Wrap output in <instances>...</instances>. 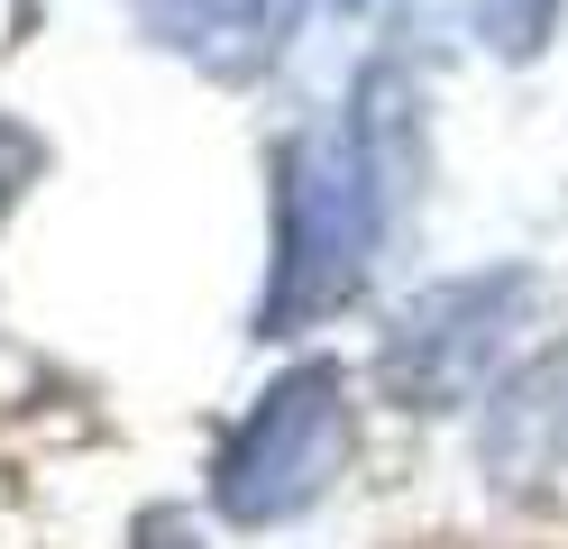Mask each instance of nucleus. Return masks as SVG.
<instances>
[{"label":"nucleus","instance_id":"f257e3e1","mask_svg":"<svg viewBox=\"0 0 568 549\" xmlns=\"http://www.w3.org/2000/svg\"><path fill=\"white\" fill-rule=\"evenodd\" d=\"M275 293L257 329H303L339 312L367 275V247H376V165L348 129H303L294 146L275 156Z\"/></svg>","mask_w":568,"mask_h":549},{"label":"nucleus","instance_id":"f03ea898","mask_svg":"<svg viewBox=\"0 0 568 549\" xmlns=\"http://www.w3.org/2000/svg\"><path fill=\"white\" fill-rule=\"evenodd\" d=\"M339 467H348V376L312 357L294 376H275L247 403V421L221 439V458H211V504H221L230 522L266 531V522H294L303 504H322Z\"/></svg>","mask_w":568,"mask_h":549},{"label":"nucleus","instance_id":"7ed1b4c3","mask_svg":"<svg viewBox=\"0 0 568 549\" xmlns=\"http://www.w3.org/2000/svg\"><path fill=\"white\" fill-rule=\"evenodd\" d=\"M531 312H541V284L523 266H495V275H458V284H432L413 293L404 321L385 329L376 348V376L404 413H449V403H477L505 357L523 348Z\"/></svg>","mask_w":568,"mask_h":549},{"label":"nucleus","instance_id":"20e7f679","mask_svg":"<svg viewBox=\"0 0 568 549\" xmlns=\"http://www.w3.org/2000/svg\"><path fill=\"white\" fill-rule=\"evenodd\" d=\"M138 19H148L174 55H193L211 73H257L284 37H294L303 0H138Z\"/></svg>","mask_w":568,"mask_h":549},{"label":"nucleus","instance_id":"39448f33","mask_svg":"<svg viewBox=\"0 0 568 549\" xmlns=\"http://www.w3.org/2000/svg\"><path fill=\"white\" fill-rule=\"evenodd\" d=\"M486 19L505 55H541V37L559 28V0H486Z\"/></svg>","mask_w":568,"mask_h":549},{"label":"nucleus","instance_id":"423d86ee","mask_svg":"<svg viewBox=\"0 0 568 549\" xmlns=\"http://www.w3.org/2000/svg\"><path fill=\"white\" fill-rule=\"evenodd\" d=\"M138 549H202V540H184L174 512H148V522H138Z\"/></svg>","mask_w":568,"mask_h":549}]
</instances>
